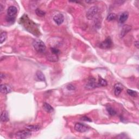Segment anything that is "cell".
I'll return each instance as SVG.
<instances>
[{
	"instance_id": "1",
	"label": "cell",
	"mask_w": 139,
	"mask_h": 139,
	"mask_svg": "<svg viewBox=\"0 0 139 139\" xmlns=\"http://www.w3.org/2000/svg\"><path fill=\"white\" fill-rule=\"evenodd\" d=\"M20 22L21 24H23L24 27L26 28V30L29 31L30 32H31L32 33V31H34L35 32V34H37L36 33V32L38 31V30L37 29V28L35 27V23L30 20L27 15H23L22 17H21V18L20 19Z\"/></svg>"
},
{
	"instance_id": "2",
	"label": "cell",
	"mask_w": 139,
	"mask_h": 139,
	"mask_svg": "<svg viewBox=\"0 0 139 139\" xmlns=\"http://www.w3.org/2000/svg\"><path fill=\"white\" fill-rule=\"evenodd\" d=\"M17 13V8L14 6H10L7 9V14L6 16L7 21L9 23H13L15 21Z\"/></svg>"
},
{
	"instance_id": "3",
	"label": "cell",
	"mask_w": 139,
	"mask_h": 139,
	"mask_svg": "<svg viewBox=\"0 0 139 139\" xmlns=\"http://www.w3.org/2000/svg\"><path fill=\"white\" fill-rule=\"evenodd\" d=\"M32 45L36 51L40 53H44L46 52V47L43 41L39 39H35L32 43Z\"/></svg>"
},
{
	"instance_id": "4",
	"label": "cell",
	"mask_w": 139,
	"mask_h": 139,
	"mask_svg": "<svg viewBox=\"0 0 139 139\" xmlns=\"http://www.w3.org/2000/svg\"><path fill=\"white\" fill-rule=\"evenodd\" d=\"M113 46V42L112 39L110 37H108L105 39V40L103 41H102L99 44V47L102 49H109L111 48Z\"/></svg>"
},
{
	"instance_id": "5",
	"label": "cell",
	"mask_w": 139,
	"mask_h": 139,
	"mask_svg": "<svg viewBox=\"0 0 139 139\" xmlns=\"http://www.w3.org/2000/svg\"><path fill=\"white\" fill-rule=\"evenodd\" d=\"M85 87V89L87 90H92L99 87V85H98L97 83H96L95 78H94L93 77H91L89 79Z\"/></svg>"
},
{
	"instance_id": "6",
	"label": "cell",
	"mask_w": 139,
	"mask_h": 139,
	"mask_svg": "<svg viewBox=\"0 0 139 139\" xmlns=\"http://www.w3.org/2000/svg\"><path fill=\"white\" fill-rule=\"evenodd\" d=\"M98 10H99V8H98L96 6H93L91 7L88 10V11L87 13V14H86L87 18L90 20L93 19V18L95 17V16L97 13Z\"/></svg>"
},
{
	"instance_id": "7",
	"label": "cell",
	"mask_w": 139,
	"mask_h": 139,
	"mask_svg": "<svg viewBox=\"0 0 139 139\" xmlns=\"http://www.w3.org/2000/svg\"><path fill=\"white\" fill-rule=\"evenodd\" d=\"M31 132L28 130H21L16 134V137L18 138H27L31 136Z\"/></svg>"
},
{
	"instance_id": "8",
	"label": "cell",
	"mask_w": 139,
	"mask_h": 139,
	"mask_svg": "<svg viewBox=\"0 0 139 139\" xmlns=\"http://www.w3.org/2000/svg\"><path fill=\"white\" fill-rule=\"evenodd\" d=\"M89 128L88 126L81 123H77L75 126V129L79 133H85L87 132Z\"/></svg>"
},
{
	"instance_id": "9",
	"label": "cell",
	"mask_w": 139,
	"mask_h": 139,
	"mask_svg": "<svg viewBox=\"0 0 139 139\" xmlns=\"http://www.w3.org/2000/svg\"><path fill=\"white\" fill-rule=\"evenodd\" d=\"M114 93L116 96L120 95L122 90H123V86L120 83H117L115 84L114 87Z\"/></svg>"
},
{
	"instance_id": "10",
	"label": "cell",
	"mask_w": 139,
	"mask_h": 139,
	"mask_svg": "<svg viewBox=\"0 0 139 139\" xmlns=\"http://www.w3.org/2000/svg\"><path fill=\"white\" fill-rule=\"evenodd\" d=\"M53 20L59 26L63 23L64 21V16L62 14H58L54 16Z\"/></svg>"
},
{
	"instance_id": "11",
	"label": "cell",
	"mask_w": 139,
	"mask_h": 139,
	"mask_svg": "<svg viewBox=\"0 0 139 139\" xmlns=\"http://www.w3.org/2000/svg\"><path fill=\"white\" fill-rule=\"evenodd\" d=\"M0 90H1V93L3 94H8L11 92V88L9 85L7 84H1L0 86Z\"/></svg>"
},
{
	"instance_id": "12",
	"label": "cell",
	"mask_w": 139,
	"mask_h": 139,
	"mask_svg": "<svg viewBox=\"0 0 139 139\" xmlns=\"http://www.w3.org/2000/svg\"><path fill=\"white\" fill-rule=\"evenodd\" d=\"M132 30V27L129 25H124L122 27L121 33H120V37L123 38L124 36Z\"/></svg>"
},
{
	"instance_id": "13",
	"label": "cell",
	"mask_w": 139,
	"mask_h": 139,
	"mask_svg": "<svg viewBox=\"0 0 139 139\" xmlns=\"http://www.w3.org/2000/svg\"><path fill=\"white\" fill-rule=\"evenodd\" d=\"M129 17V13L128 12L124 11L123 13H122L119 16V19H118V21L119 23L122 24L124 23L127 20L128 18Z\"/></svg>"
},
{
	"instance_id": "14",
	"label": "cell",
	"mask_w": 139,
	"mask_h": 139,
	"mask_svg": "<svg viewBox=\"0 0 139 139\" xmlns=\"http://www.w3.org/2000/svg\"><path fill=\"white\" fill-rule=\"evenodd\" d=\"M35 77L37 79L38 81H45L46 78L44 73L41 71H37L35 73Z\"/></svg>"
},
{
	"instance_id": "15",
	"label": "cell",
	"mask_w": 139,
	"mask_h": 139,
	"mask_svg": "<svg viewBox=\"0 0 139 139\" xmlns=\"http://www.w3.org/2000/svg\"><path fill=\"white\" fill-rule=\"evenodd\" d=\"M9 121V114L7 111H3L1 115V121L2 122H7Z\"/></svg>"
},
{
	"instance_id": "16",
	"label": "cell",
	"mask_w": 139,
	"mask_h": 139,
	"mask_svg": "<svg viewBox=\"0 0 139 139\" xmlns=\"http://www.w3.org/2000/svg\"><path fill=\"white\" fill-rule=\"evenodd\" d=\"M26 129L31 132H38L41 129L39 125H30L26 127Z\"/></svg>"
},
{
	"instance_id": "17",
	"label": "cell",
	"mask_w": 139,
	"mask_h": 139,
	"mask_svg": "<svg viewBox=\"0 0 139 139\" xmlns=\"http://www.w3.org/2000/svg\"><path fill=\"white\" fill-rule=\"evenodd\" d=\"M44 109L47 113H52L54 111V109L52 106L47 103H44L43 105Z\"/></svg>"
},
{
	"instance_id": "18",
	"label": "cell",
	"mask_w": 139,
	"mask_h": 139,
	"mask_svg": "<svg viewBox=\"0 0 139 139\" xmlns=\"http://www.w3.org/2000/svg\"><path fill=\"white\" fill-rule=\"evenodd\" d=\"M47 60L50 62H57L58 60V57L57 55L52 54H49L47 55Z\"/></svg>"
},
{
	"instance_id": "19",
	"label": "cell",
	"mask_w": 139,
	"mask_h": 139,
	"mask_svg": "<svg viewBox=\"0 0 139 139\" xmlns=\"http://www.w3.org/2000/svg\"><path fill=\"white\" fill-rule=\"evenodd\" d=\"M98 85H99V87H106L108 85L107 81L105 79L102 78V77H99V81H98Z\"/></svg>"
},
{
	"instance_id": "20",
	"label": "cell",
	"mask_w": 139,
	"mask_h": 139,
	"mask_svg": "<svg viewBox=\"0 0 139 139\" xmlns=\"http://www.w3.org/2000/svg\"><path fill=\"white\" fill-rule=\"evenodd\" d=\"M7 38V33L6 32H3L1 33V36H0V43L1 44H3Z\"/></svg>"
},
{
	"instance_id": "21",
	"label": "cell",
	"mask_w": 139,
	"mask_h": 139,
	"mask_svg": "<svg viewBox=\"0 0 139 139\" xmlns=\"http://www.w3.org/2000/svg\"><path fill=\"white\" fill-rule=\"evenodd\" d=\"M107 110L108 113H109V114L111 116H115L116 114V110L113 109L112 107H108L107 108Z\"/></svg>"
},
{
	"instance_id": "22",
	"label": "cell",
	"mask_w": 139,
	"mask_h": 139,
	"mask_svg": "<svg viewBox=\"0 0 139 139\" xmlns=\"http://www.w3.org/2000/svg\"><path fill=\"white\" fill-rule=\"evenodd\" d=\"M35 13L38 16H40V17H43V16H44L46 14L45 12L42 10H41L40 9H39V8L36 9Z\"/></svg>"
},
{
	"instance_id": "23",
	"label": "cell",
	"mask_w": 139,
	"mask_h": 139,
	"mask_svg": "<svg viewBox=\"0 0 139 139\" xmlns=\"http://www.w3.org/2000/svg\"><path fill=\"white\" fill-rule=\"evenodd\" d=\"M116 19V15L114 13H110L107 16V20L109 21H113Z\"/></svg>"
},
{
	"instance_id": "24",
	"label": "cell",
	"mask_w": 139,
	"mask_h": 139,
	"mask_svg": "<svg viewBox=\"0 0 139 139\" xmlns=\"http://www.w3.org/2000/svg\"><path fill=\"white\" fill-rule=\"evenodd\" d=\"M127 92L129 95H130V96H132V97H136L137 96V92L135 91L132 90H130V89H128Z\"/></svg>"
},
{
	"instance_id": "25",
	"label": "cell",
	"mask_w": 139,
	"mask_h": 139,
	"mask_svg": "<svg viewBox=\"0 0 139 139\" xmlns=\"http://www.w3.org/2000/svg\"><path fill=\"white\" fill-rule=\"evenodd\" d=\"M51 52H52V54H54L55 55H58V54H60V50L57 47H51Z\"/></svg>"
},
{
	"instance_id": "26",
	"label": "cell",
	"mask_w": 139,
	"mask_h": 139,
	"mask_svg": "<svg viewBox=\"0 0 139 139\" xmlns=\"http://www.w3.org/2000/svg\"><path fill=\"white\" fill-rule=\"evenodd\" d=\"M80 119H81V120H83L84 121H87V122H92L91 119H90V118L87 116H83V117H81Z\"/></svg>"
},
{
	"instance_id": "27",
	"label": "cell",
	"mask_w": 139,
	"mask_h": 139,
	"mask_svg": "<svg viewBox=\"0 0 139 139\" xmlns=\"http://www.w3.org/2000/svg\"><path fill=\"white\" fill-rule=\"evenodd\" d=\"M67 89L68 90H75V87L72 84H68L67 86Z\"/></svg>"
},
{
	"instance_id": "28",
	"label": "cell",
	"mask_w": 139,
	"mask_h": 139,
	"mask_svg": "<svg viewBox=\"0 0 139 139\" xmlns=\"http://www.w3.org/2000/svg\"><path fill=\"white\" fill-rule=\"evenodd\" d=\"M138 45H139V44H138V41H135L134 45H135V46L137 48H138Z\"/></svg>"
},
{
	"instance_id": "29",
	"label": "cell",
	"mask_w": 139,
	"mask_h": 139,
	"mask_svg": "<svg viewBox=\"0 0 139 139\" xmlns=\"http://www.w3.org/2000/svg\"><path fill=\"white\" fill-rule=\"evenodd\" d=\"M3 10V7H2V5H1H1H0V11H1V12Z\"/></svg>"
},
{
	"instance_id": "30",
	"label": "cell",
	"mask_w": 139,
	"mask_h": 139,
	"mask_svg": "<svg viewBox=\"0 0 139 139\" xmlns=\"http://www.w3.org/2000/svg\"><path fill=\"white\" fill-rule=\"evenodd\" d=\"M86 2H87V3H94V2H95V1H86Z\"/></svg>"
}]
</instances>
